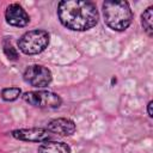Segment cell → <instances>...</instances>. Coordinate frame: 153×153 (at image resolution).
I'll return each instance as SVG.
<instances>
[{"label":"cell","mask_w":153,"mask_h":153,"mask_svg":"<svg viewBox=\"0 0 153 153\" xmlns=\"http://www.w3.org/2000/svg\"><path fill=\"white\" fill-rule=\"evenodd\" d=\"M60 23L72 31H86L97 25L99 14L97 6L85 0H63L57 5Z\"/></svg>","instance_id":"6da1fadb"},{"label":"cell","mask_w":153,"mask_h":153,"mask_svg":"<svg viewBox=\"0 0 153 153\" xmlns=\"http://www.w3.org/2000/svg\"><path fill=\"white\" fill-rule=\"evenodd\" d=\"M105 24L115 31H124L131 24L133 11L129 2L109 0L102 5Z\"/></svg>","instance_id":"7a4b0ae2"},{"label":"cell","mask_w":153,"mask_h":153,"mask_svg":"<svg viewBox=\"0 0 153 153\" xmlns=\"http://www.w3.org/2000/svg\"><path fill=\"white\" fill-rule=\"evenodd\" d=\"M50 42V35L42 29L30 30L18 39V48L25 55H36L44 51Z\"/></svg>","instance_id":"3957f363"},{"label":"cell","mask_w":153,"mask_h":153,"mask_svg":"<svg viewBox=\"0 0 153 153\" xmlns=\"http://www.w3.org/2000/svg\"><path fill=\"white\" fill-rule=\"evenodd\" d=\"M23 99L30 105L41 109H56L62 104V99L57 93L47 90L25 92L23 94Z\"/></svg>","instance_id":"277c9868"},{"label":"cell","mask_w":153,"mask_h":153,"mask_svg":"<svg viewBox=\"0 0 153 153\" xmlns=\"http://www.w3.org/2000/svg\"><path fill=\"white\" fill-rule=\"evenodd\" d=\"M23 79L26 84L33 87H45L53 80L50 69L41 65H30L23 73Z\"/></svg>","instance_id":"5b68a950"},{"label":"cell","mask_w":153,"mask_h":153,"mask_svg":"<svg viewBox=\"0 0 153 153\" xmlns=\"http://www.w3.org/2000/svg\"><path fill=\"white\" fill-rule=\"evenodd\" d=\"M11 135L20 141L29 142H44L49 141L53 134L47 128H23L11 131Z\"/></svg>","instance_id":"8992f818"},{"label":"cell","mask_w":153,"mask_h":153,"mask_svg":"<svg viewBox=\"0 0 153 153\" xmlns=\"http://www.w3.org/2000/svg\"><path fill=\"white\" fill-rule=\"evenodd\" d=\"M5 19L7 24L16 27H24L30 23V16L24 10V7L18 2L10 4L6 7Z\"/></svg>","instance_id":"52a82bcc"},{"label":"cell","mask_w":153,"mask_h":153,"mask_svg":"<svg viewBox=\"0 0 153 153\" xmlns=\"http://www.w3.org/2000/svg\"><path fill=\"white\" fill-rule=\"evenodd\" d=\"M47 129L53 135L55 134V135H60V136H69L75 133L76 126H75L74 121H72L71 118L59 117V118L51 120L48 123Z\"/></svg>","instance_id":"ba28073f"},{"label":"cell","mask_w":153,"mask_h":153,"mask_svg":"<svg viewBox=\"0 0 153 153\" xmlns=\"http://www.w3.org/2000/svg\"><path fill=\"white\" fill-rule=\"evenodd\" d=\"M38 153H71V147L61 141H44L38 147Z\"/></svg>","instance_id":"9c48e42d"},{"label":"cell","mask_w":153,"mask_h":153,"mask_svg":"<svg viewBox=\"0 0 153 153\" xmlns=\"http://www.w3.org/2000/svg\"><path fill=\"white\" fill-rule=\"evenodd\" d=\"M152 17H153V7L149 6L147 7L143 13L141 14V25L143 27V30L146 31V33L152 37L153 33V29H152Z\"/></svg>","instance_id":"30bf717a"},{"label":"cell","mask_w":153,"mask_h":153,"mask_svg":"<svg viewBox=\"0 0 153 153\" xmlns=\"http://www.w3.org/2000/svg\"><path fill=\"white\" fill-rule=\"evenodd\" d=\"M2 50H4V54L6 55V57L11 61H17L19 59V53L18 50L13 47L11 39L8 37H5L4 41H2Z\"/></svg>","instance_id":"8fae6325"},{"label":"cell","mask_w":153,"mask_h":153,"mask_svg":"<svg viewBox=\"0 0 153 153\" xmlns=\"http://www.w3.org/2000/svg\"><path fill=\"white\" fill-rule=\"evenodd\" d=\"M22 94V90L19 87H6L1 91V98L6 102H13L16 99H18Z\"/></svg>","instance_id":"7c38bea8"},{"label":"cell","mask_w":153,"mask_h":153,"mask_svg":"<svg viewBox=\"0 0 153 153\" xmlns=\"http://www.w3.org/2000/svg\"><path fill=\"white\" fill-rule=\"evenodd\" d=\"M152 105H153V102L149 100L148 104H147V114H148V117H153V112H152Z\"/></svg>","instance_id":"4fadbf2b"}]
</instances>
